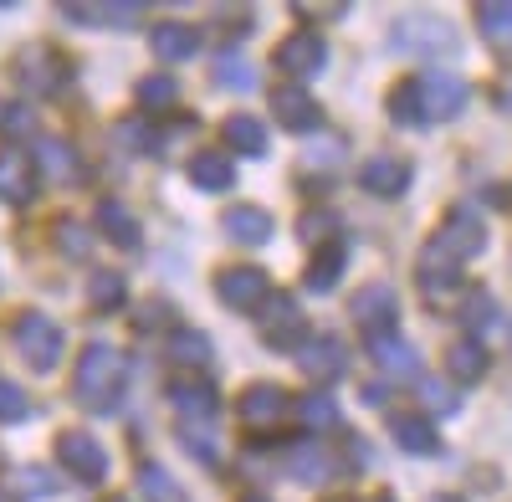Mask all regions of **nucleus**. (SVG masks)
I'll use <instances>...</instances> for the list:
<instances>
[{
  "label": "nucleus",
  "instance_id": "f257e3e1",
  "mask_svg": "<svg viewBox=\"0 0 512 502\" xmlns=\"http://www.w3.org/2000/svg\"><path fill=\"white\" fill-rule=\"evenodd\" d=\"M77 400L88 410H108L123 390V354L113 344H88L77 359V380H72Z\"/></svg>",
  "mask_w": 512,
  "mask_h": 502
},
{
  "label": "nucleus",
  "instance_id": "f03ea898",
  "mask_svg": "<svg viewBox=\"0 0 512 502\" xmlns=\"http://www.w3.org/2000/svg\"><path fill=\"white\" fill-rule=\"evenodd\" d=\"M415 108H420V123H441V118H456L466 108V98H472V88H466V77L456 72H420L415 82Z\"/></svg>",
  "mask_w": 512,
  "mask_h": 502
},
{
  "label": "nucleus",
  "instance_id": "7ed1b4c3",
  "mask_svg": "<svg viewBox=\"0 0 512 502\" xmlns=\"http://www.w3.org/2000/svg\"><path fill=\"white\" fill-rule=\"evenodd\" d=\"M16 349H21V359L31 364V369H57V359H62V349H67V333H62V323L57 318H47V313H21L16 318Z\"/></svg>",
  "mask_w": 512,
  "mask_h": 502
},
{
  "label": "nucleus",
  "instance_id": "20e7f679",
  "mask_svg": "<svg viewBox=\"0 0 512 502\" xmlns=\"http://www.w3.org/2000/svg\"><path fill=\"white\" fill-rule=\"evenodd\" d=\"M395 47L410 52V57H451L456 52V31L441 16H431V11H410L395 26Z\"/></svg>",
  "mask_w": 512,
  "mask_h": 502
},
{
  "label": "nucleus",
  "instance_id": "39448f33",
  "mask_svg": "<svg viewBox=\"0 0 512 502\" xmlns=\"http://www.w3.org/2000/svg\"><path fill=\"white\" fill-rule=\"evenodd\" d=\"M16 77H21V88H31V93H41V98H52V93L67 88L72 62H67L62 52H52V47H26V52L16 57Z\"/></svg>",
  "mask_w": 512,
  "mask_h": 502
},
{
  "label": "nucleus",
  "instance_id": "423d86ee",
  "mask_svg": "<svg viewBox=\"0 0 512 502\" xmlns=\"http://www.w3.org/2000/svg\"><path fill=\"white\" fill-rule=\"evenodd\" d=\"M256 328H262V339H267L272 349H287V344L297 349V344L308 339V323H303V313H297V303L287 298V292H267Z\"/></svg>",
  "mask_w": 512,
  "mask_h": 502
},
{
  "label": "nucleus",
  "instance_id": "0eeeda50",
  "mask_svg": "<svg viewBox=\"0 0 512 502\" xmlns=\"http://www.w3.org/2000/svg\"><path fill=\"white\" fill-rule=\"evenodd\" d=\"M277 67H282L287 77H297V82L318 77V72L328 67V41H323L318 31H292L282 47H277Z\"/></svg>",
  "mask_w": 512,
  "mask_h": 502
},
{
  "label": "nucleus",
  "instance_id": "6e6552de",
  "mask_svg": "<svg viewBox=\"0 0 512 502\" xmlns=\"http://www.w3.org/2000/svg\"><path fill=\"white\" fill-rule=\"evenodd\" d=\"M267 292H272V282H267V272H256V267H226L216 277V298L226 308H236V313H256L267 303Z\"/></svg>",
  "mask_w": 512,
  "mask_h": 502
},
{
  "label": "nucleus",
  "instance_id": "1a4fd4ad",
  "mask_svg": "<svg viewBox=\"0 0 512 502\" xmlns=\"http://www.w3.org/2000/svg\"><path fill=\"white\" fill-rule=\"evenodd\" d=\"M297 369H303L308 380H318V385H333L338 374L349 369V359H344V344H338V339H328V333H313V339H303V344H297Z\"/></svg>",
  "mask_w": 512,
  "mask_h": 502
},
{
  "label": "nucleus",
  "instance_id": "9d476101",
  "mask_svg": "<svg viewBox=\"0 0 512 502\" xmlns=\"http://www.w3.org/2000/svg\"><path fill=\"white\" fill-rule=\"evenodd\" d=\"M354 318L364 323L369 339H384V333H395V318H400V298H395V287H364L359 298H354Z\"/></svg>",
  "mask_w": 512,
  "mask_h": 502
},
{
  "label": "nucleus",
  "instance_id": "9b49d317",
  "mask_svg": "<svg viewBox=\"0 0 512 502\" xmlns=\"http://www.w3.org/2000/svg\"><path fill=\"white\" fill-rule=\"evenodd\" d=\"M57 456H62V467L82 482H103L108 477V451L93 441V436H82V431H67L57 441Z\"/></svg>",
  "mask_w": 512,
  "mask_h": 502
},
{
  "label": "nucleus",
  "instance_id": "f8f14e48",
  "mask_svg": "<svg viewBox=\"0 0 512 502\" xmlns=\"http://www.w3.org/2000/svg\"><path fill=\"white\" fill-rule=\"evenodd\" d=\"M359 185L379 200H395V195L410 190V164L400 154H369L364 170H359Z\"/></svg>",
  "mask_w": 512,
  "mask_h": 502
},
{
  "label": "nucleus",
  "instance_id": "ddd939ff",
  "mask_svg": "<svg viewBox=\"0 0 512 502\" xmlns=\"http://www.w3.org/2000/svg\"><path fill=\"white\" fill-rule=\"evenodd\" d=\"M287 421V395L277 390V385H251L246 395H241V426L246 431H277Z\"/></svg>",
  "mask_w": 512,
  "mask_h": 502
},
{
  "label": "nucleus",
  "instance_id": "4468645a",
  "mask_svg": "<svg viewBox=\"0 0 512 502\" xmlns=\"http://www.w3.org/2000/svg\"><path fill=\"white\" fill-rule=\"evenodd\" d=\"M164 395L180 410V426H195V421H210V415H216V390H210L205 380H190V374H175V380L164 385Z\"/></svg>",
  "mask_w": 512,
  "mask_h": 502
},
{
  "label": "nucleus",
  "instance_id": "2eb2a0df",
  "mask_svg": "<svg viewBox=\"0 0 512 502\" xmlns=\"http://www.w3.org/2000/svg\"><path fill=\"white\" fill-rule=\"evenodd\" d=\"M272 113L287 123L292 134H308V129H318V118H323L318 98H313L308 88H297V82H282V88L272 93Z\"/></svg>",
  "mask_w": 512,
  "mask_h": 502
},
{
  "label": "nucleus",
  "instance_id": "dca6fc26",
  "mask_svg": "<svg viewBox=\"0 0 512 502\" xmlns=\"http://www.w3.org/2000/svg\"><path fill=\"white\" fill-rule=\"evenodd\" d=\"M31 195H36V159L21 149H6L0 154V200L26 205Z\"/></svg>",
  "mask_w": 512,
  "mask_h": 502
},
{
  "label": "nucleus",
  "instance_id": "f3484780",
  "mask_svg": "<svg viewBox=\"0 0 512 502\" xmlns=\"http://www.w3.org/2000/svg\"><path fill=\"white\" fill-rule=\"evenodd\" d=\"M436 246L446 251L451 262H466V257H477V251L487 246V241H482V221H477L472 211H456V216H451V221L441 226Z\"/></svg>",
  "mask_w": 512,
  "mask_h": 502
},
{
  "label": "nucleus",
  "instance_id": "a211bd4d",
  "mask_svg": "<svg viewBox=\"0 0 512 502\" xmlns=\"http://www.w3.org/2000/svg\"><path fill=\"white\" fill-rule=\"evenodd\" d=\"M369 359L390 374V380H420V364L415 349L400 339V333H384V339H369Z\"/></svg>",
  "mask_w": 512,
  "mask_h": 502
},
{
  "label": "nucleus",
  "instance_id": "6ab92c4d",
  "mask_svg": "<svg viewBox=\"0 0 512 502\" xmlns=\"http://www.w3.org/2000/svg\"><path fill=\"white\" fill-rule=\"evenodd\" d=\"M282 462H287V472H292L297 482H328V472H333L328 446H323V441H308V436H303V441H292Z\"/></svg>",
  "mask_w": 512,
  "mask_h": 502
},
{
  "label": "nucleus",
  "instance_id": "aec40b11",
  "mask_svg": "<svg viewBox=\"0 0 512 502\" xmlns=\"http://www.w3.org/2000/svg\"><path fill=\"white\" fill-rule=\"evenodd\" d=\"M461 328H466V339H477L482 344V333H497L502 328V308L492 292H466V303H461Z\"/></svg>",
  "mask_w": 512,
  "mask_h": 502
},
{
  "label": "nucleus",
  "instance_id": "412c9836",
  "mask_svg": "<svg viewBox=\"0 0 512 502\" xmlns=\"http://www.w3.org/2000/svg\"><path fill=\"white\" fill-rule=\"evenodd\" d=\"M390 436L410 456H436V426L425 415H390Z\"/></svg>",
  "mask_w": 512,
  "mask_h": 502
},
{
  "label": "nucleus",
  "instance_id": "4be33fe9",
  "mask_svg": "<svg viewBox=\"0 0 512 502\" xmlns=\"http://www.w3.org/2000/svg\"><path fill=\"white\" fill-rule=\"evenodd\" d=\"M221 226H226V231H231L236 241H251V246L272 241V216L262 211V205H231Z\"/></svg>",
  "mask_w": 512,
  "mask_h": 502
},
{
  "label": "nucleus",
  "instance_id": "5701e85b",
  "mask_svg": "<svg viewBox=\"0 0 512 502\" xmlns=\"http://www.w3.org/2000/svg\"><path fill=\"white\" fill-rule=\"evenodd\" d=\"M487 349L477 344V339H461V344H451V354H446V374L451 380H461V385H477L482 374H487Z\"/></svg>",
  "mask_w": 512,
  "mask_h": 502
},
{
  "label": "nucleus",
  "instance_id": "b1692460",
  "mask_svg": "<svg viewBox=\"0 0 512 502\" xmlns=\"http://www.w3.org/2000/svg\"><path fill=\"white\" fill-rule=\"evenodd\" d=\"M154 52H159L164 62H185V57L200 52V31H195V26H180V21H169V26L154 31Z\"/></svg>",
  "mask_w": 512,
  "mask_h": 502
},
{
  "label": "nucleus",
  "instance_id": "393cba45",
  "mask_svg": "<svg viewBox=\"0 0 512 502\" xmlns=\"http://www.w3.org/2000/svg\"><path fill=\"white\" fill-rule=\"evenodd\" d=\"M164 354L175 364H185V369H205L210 364V339L195 333V328H175V333H169V344H164Z\"/></svg>",
  "mask_w": 512,
  "mask_h": 502
},
{
  "label": "nucleus",
  "instance_id": "a878e982",
  "mask_svg": "<svg viewBox=\"0 0 512 502\" xmlns=\"http://www.w3.org/2000/svg\"><path fill=\"white\" fill-rule=\"evenodd\" d=\"M36 170L52 175V180H72V175H77L72 144H67V139H41V144H36Z\"/></svg>",
  "mask_w": 512,
  "mask_h": 502
},
{
  "label": "nucleus",
  "instance_id": "bb28decb",
  "mask_svg": "<svg viewBox=\"0 0 512 502\" xmlns=\"http://www.w3.org/2000/svg\"><path fill=\"white\" fill-rule=\"evenodd\" d=\"M226 144L236 149V154H267V129L256 123L251 113H236V118H226Z\"/></svg>",
  "mask_w": 512,
  "mask_h": 502
},
{
  "label": "nucleus",
  "instance_id": "cd10ccee",
  "mask_svg": "<svg viewBox=\"0 0 512 502\" xmlns=\"http://www.w3.org/2000/svg\"><path fill=\"white\" fill-rule=\"evenodd\" d=\"M190 180H195L200 190H231V185H236V170H231L226 154L210 149V154H200V159L190 164Z\"/></svg>",
  "mask_w": 512,
  "mask_h": 502
},
{
  "label": "nucleus",
  "instance_id": "c85d7f7f",
  "mask_svg": "<svg viewBox=\"0 0 512 502\" xmlns=\"http://www.w3.org/2000/svg\"><path fill=\"white\" fill-rule=\"evenodd\" d=\"M292 415H297V421H303L308 431H328V426H338V405H333L323 390L297 395V400H292Z\"/></svg>",
  "mask_w": 512,
  "mask_h": 502
},
{
  "label": "nucleus",
  "instance_id": "c756f323",
  "mask_svg": "<svg viewBox=\"0 0 512 502\" xmlns=\"http://www.w3.org/2000/svg\"><path fill=\"white\" fill-rule=\"evenodd\" d=\"M477 26H482V36L492 41V47L512 52V6H507V0H492V6H477Z\"/></svg>",
  "mask_w": 512,
  "mask_h": 502
},
{
  "label": "nucleus",
  "instance_id": "7c9ffc66",
  "mask_svg": "<svg viewBox=\"0 0 512 502\" xmlns=\"http://www.w3.org/2000/svg\"><path fill=\"white\" fill-rule=\"evenodd\" d=\"M98 226L108 231L113 246H139V221L128 216L118 200H103V205H98Z\"/></svg>",
  "mask_w": 512,
  "mask_h": 502
},
{
  "label": "nucleus",
  "instance_id": "2f4dec72",
  "mask_svg": "<svg viewBox=\"0 0 512 502\" xmlns=\"http://www.w3.org/2000/svg\"><path fill=\"white\" fill-rule=\"evenodd\" d=\"M139 487H144V497H149V502H190V497H185V487H180L175 477H169L159 462H144V467H139Z\"/></svg>",
  "mask_w": 512,
  "mask_h": 502
},
{
  "label": "nucleus",
  "instance_id": "473e14b6",
  "mask_svg": "<svg viewBox=\"0 0 512 502\" xmlns=\"http://www.w3.org/2000/svg\"><path fill=\"white\" fill-rule=\"evenodd\" d=\"M344 257H349L344 241H333L328 251H318V257L308 262V287H313V292H328V287L338 282V272H344Z\"/></svg>",
  "mask_w": 512,
  "mask_h": 502
},
{
  "label": "nucleus",
  "instance_id": "72a5a7b5",
  "mask_svg": "<svg viewBox=\"0 0 512 502\" xmlns=\"http://www.w3.org/2000/svg\"><path fill=\"white\" fill-rule=\"evenodd\" d=\"M67 21H103V26H128L134 16H144V6H62Z\"/></svg>",
  "mask_w": 512,
  "mask_h": 502
},
{
  "label": "nucleus",
  "instance_id": "f704fd0d",
  "mask_svg": "<svg viewBox=\"0 0 512 502\" xmlns=\"http://www.w3.org/2000/svg\"><path fill=\"white\" fill-rule=\"evenodd\" d=\"M134 98H139V108H144V113L169 108V103L180 98V82H175V77H164V72H159V77H144L139 88H134Z\"/></svg>",
  "mask_w": 512,
  "mask_h": 502
},
{
  "label": "nucleus",
  "instance_id": "c9c22d12",
  "mask_svg": "<svg viewBox=\"0 0 512 502\" xmlns=\"http://www.w3.org/2000/svg\"><path fill=\"white\" fill-rule=\"evenodd\" d=\"M88 303H93L98 313L123 308V277H118V272H93V277H88Z\"/></svg>",
  "mask_w": 512,
  "mask_h": 502
},
{
  "label": "nucleus",
  "instance_id": "e433bc0d",
  "mask_svg": "<svg viewBox=\"0 0 512 502\" xmlns=\"http://www.w3.org/2000/svg\"><path fill=\"white\" fill-rule=\"evenodd\" d=\"M0 134H6V139H31L36 134V113L26 103H6V108H0Z\"/></svg>",
  "mask_w": 512,
  "mask_h": 502
},
{
  "label": "nucleus",
  "instance_id": "4c0bfd02",
  "mask_svg": "<svg viewBox=\"0 0 512 502\" xmlns=\"http://www.w3.org/2000/svg\"><path fill=\"white\" fill-rule=\"evenodd\" d=\"M180 436H185L190 456H200V462H221V446H216V431H210L205 421H195V426H180Z\"/></svg>",
  "mask_w": 512,
  "mask_h": 502
},
{
  "label": "nucleus",
  "instance_id": "58836bf2",
  "mask_svg": "<svg viewBox=\"0 0 512 502\" xmlns=\"http://www.w3.org/2000/svg\"><path fill=\"white\" fill-rule=\"evenodd\" d=\"M216 82H221V88H236V93H241V88H246V93L256 88V77H251V67H246V62H241L236 52H226V57L216 62Z\"/></svg>",
  "mask_w": 512,
  "mask_h": 502
},
{
  "label": "nucleus",
  "instance_id": "ea45409f",
  "mask_svg": "<svg viewBox=\"0 0 512 502\" xmlns=\"http://www.w3.org/2000/svg\"><path fill=\"white\" fill-rule=\"evenodd\" d=\"M26 415H31L26 390H21V385H11V380H0V421H26Z\"/></svg>",
  "mask_w": 512,
  "mask_h": 502
},
{
  "label": "nucleus",
  "instance_id": "a19ab883",
  "mask_svg": "<svg viewBox=\"0 0 512 502\" xmlns=\"http://www.w3.org/2000/svg\"><path fill=\"white\" fill-rule=\"evenodd\" d=\"M390 113H395V123H415V129H420V108H415V88H410V82H400V88L390 93Z\"/></svg>",
  "mask_w": 512,
  "mask_h": 502
},
{
  "label": "nucleus",
  "instance_id": "79ce46f5",
  "mask_svg": "<svg viewBox=\"0 0 512 502\" xmlns=\"http://www.w3.org/2000/svg\"><path fill=\"white\" fill-rule=\"evenodd\" d=\"M297 236L303 241H333V216L328 211H308L303 221H297Z\"/></svg>",
  "mask_w": 512,
  "mask_h": 502
},
{
  "label": "nucleus",
  "instance_id": "37998d69",
  "mask_svg": "<svg viewBox=\"0 0 512 502\" xmlns=\"http://www.w3.org/2000/svg\"><path fill=\"white\" fill-rule=\"evenodd\" d=\"M57 236H62V251H67V257H82V251L93 246V241H88L93 231H88V226H77V221H62V226H57Z\"/></svg>",
  "mask_w": 512,
  "mask_h": 502
},
{
  "label": "nucleus",
  "instance_id": "c03bdc74",
  "mask_svg": "<svg viewBox=\"0 0 512 502\" xmlns=\"http://www.w3.org/2000/svg\"><path fill=\"white\" fill-rule=\"evenodd\" d=\"M420 395H425V405H431L436 415L456 410V395H446V385H436V380H425V385H420Z\"/></svg>",
  "mask_w": 512,
  "mask_h": 502
},
{
  "label": "nucleus",
  "instance_id": "a18cd8bd",
  "mask_svg": "<svg viewBox=\"0 0 512 502\" xmlns=\"http://www.w3.org/2000/svg\"><path fill=\"white\" fill-rule=\"evenodd\" d=\"M297 16L303 21H333V16H344V6H297Z\"/></svg>",
  "mask_w": 512,
  "mask_h": 502
},
{
  "label": "nucleus",
  "instance_id": "49530a36",
  "mask_svg": "<svg viewBox=\"0 0 512 502\" xmlns=\"http://www.w3.org/2000/svg\"><path fill=\"white\" fill-rule=\"evenodd\" d=\"M492 98H497V108H502V113H512V72L497 82V93H492Z\"/></svg>",
  "mask_w": 512,
  "mask_h": 502
},
{
  "label": "nucleus",
  "instance_id": "de8ad7c7",
  "mask_svg": "<svg viewBox=\"0 0 512 502\" xmlns=\"http://www.w3.org/2000/svg\"><path fill=\"white\" fill-rule=\"evenodd\" d=\"M0 502H16V497H11V492H6V487H0Z\"/></svg>",
  "mask_w": 512,
  "mask_h": 502
},
{
  "label": "nucleus",
  "instance_id": "09e8293b",
  "mask_svg": "<svg viewBox=\"0 0 512 502\" xmlns=\"http://www.w3.org/2000/svg\"><path fill=\"white\" fill-rule=\"evenodd\" d=\"M374 502H395V497H374Z\"/></svg>",
  "mask_w": 512,
  "mask_h": 502
},
{
  "label": "nucleus",
  "instance_id": "8fccbe9b",
  "mask_svg": "<svg viewBox=\"0 0 512 502\" xmlns=\"http://www.w3.org/2000/svg\"><path fill=\"white\" fill-rule=\"evenodd\" d=\"M246 502H267V497H246Z\"/></svg>",
  "mask_w": 512,
  "mask_h": 502
},
{
  "label": "nucleus",
  "instance_id": "3c124183",
  "mask_svg": "<svg viewBox=\"0 0 512 502\" xmlns=\"http://www.w3.org/2000/svg\"><path fill=\"white\" fill-rule=\"evenodd\" d=\"M436 502H456V497H436Z\"/></svg>",
  "mask_w": 512,
  "mask_h": 502
}]
</instances>
